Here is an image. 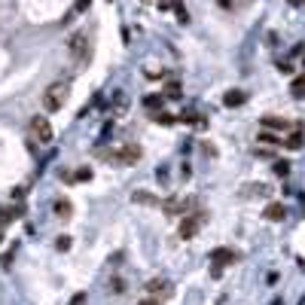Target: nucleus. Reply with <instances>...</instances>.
I'll return each instance as SVG.
<instances>
[{
	"instance_id": "obj_18",
	"label": "nucleus",
	"mask_w": 305,
	"mask_h": 305,
	"mask_svg": "<svg viewBox=\"0 0 305 305\" xmlns=\"http://www.w3.org/2000/svg\"><path fill=\"white\" fill-rule=\"evenodd\" d=\"M153 122H159V125H174L177 119H174L171 113H165V110H159V113H153Z\"/></svg>"
},
{
	"instance_id": "obj_1",
	"label": "nucleus",
	"mask_w": 305,
	"mask_h": 305,
	"mask_svg": "<svg viewBox=\"0 0 305 305\" xmlns=\"http://www.w3.org/2000/svg\"><path fill=\"white\" fill-rule=\"evenodd\" d=\"M67 98H70V82L58 79V82L46 86V92H43V110L46 113H58L67 104Z\"/></svg>"
},
{
	"instance_id": "obj_11",
	"label": "nucleus",
	"mask_w": 305,
	"mask_h": 305,
	"mask_svg": "<svg viewBox=\"0 0 305 305\" xmlns=\"http://www.w3.org/2000/svg\"><path fill=\"white\" fill-rule=\"evenodd\" d=\"M18 214H21V208H6V205H0V229H6Z\"/></svg>"
},
{
	"instance_id": "obj_20",
	"label": "nucleus",
	"mask_w": 305,
	"mask_h": 305,
	"mask_svg": "<svg viewBox=\"0 0 305 305\" xmlns=\"http://www.w3.org/2000/svg\"><path fill=\"white\" fill-rule=\"evenodd\" d=\"M260 144H263V147H275V144H278V137H275L272 131H260Z\"/></svg>"
},
{
	"instance_id": "obj_6",
	"label": "nucleus",
	"mask_w": 305,
	"mask_h": 305,
	"mask_svg": "<svg viewBox=\"0 0 305 305\" xmlns=\"http://www.w3.org/2000/svg\"><path fill=\"white\" fill-rule=\"evenodd\" d=\"M141 156H144V150H141L137 144H125L122 150L113 153V162H116V165H137Z\"/></svg>"
},
{
	"instance_id": "obj_5",
	"label": "nucleus",
	"mask_w": 305,
	"mask_h": 305,
	"mask_svg": "<svg viewBox=\"0 0 305 305\" xmlns=\"http://www.w3.org/2000/svg\"><path fill=\"white\" fill-rule=\"evenodd\" d=\"M238 260V254L232 251V247H217L214 254H211V266H214V278H223V269L229 266V263H235Z\"/></svg>"
},
{
	"instance_id": "obj_2",
	"label": "nucleus",
	"mask_w": 305,
	"mask_h": 305,
	"mask_svg": "<svg viewBox=\"0 0 305 305\" xmlns=\"http://www.w3.org/2000/svg\"><path fill=\"white\" fill-rule=\"evenodd\" d=\"M27 128H31V137L34 141H40V144H52V137H55V131H52V122L46 119V116H31V122H27Z\"/></svg>"
},
{
	"instance_id": "obj_7",
	"label": "nucleus",
	"mask_w": 305,
	"mask_h": 305,
	"mask_svg": "<svg viewBox=\"0 0 305 305\" xmlns=\"http://www.w3.org/2000/svg\"><path fill=\"white\" fill-rule=\"evenodd\" d=\"M290 125H293L290 119H284V116H272V113L260 119V128H266V131H272V134H275V131H287Z\"/></svg>"
},
{
	"instance_id": "obj_23",
	"label": "nucleus",
	"mask_w": 305,
	"mask_h": 305,
	"mask_svg": "<svg viewBox=\"0 0 305 305\" xmlns=\"http://www.w3.org/2000/svg\"><path fill=\"white\" fill-rule=\"evenodd\" d=\"M70 244H73V241H70V238H67V235H61V238H58V241H55V247H58V251H67V247H70Z\"/></svg>"
},
{
	"instance_id": "obj_9",
	"label": "nucleus",
	"mask_w": 305,
	"mask_h": 305,
	"mask_svg": "<svg viewBox=\"0 0 305 305\" xmlns=\"http://www.w3.org/2000/svg\"><path fill=\"white\" fill-rule=\"evenodd\" d=\"M284 147H287V150H299V147H302V122H293V125H290V134L284 137Z\"/></svg>"
},
{
	"instance_id": "obj_4",
	"label": "nucleus",
	"mask_w": 305,
	"mask_h": 305,
	"mask_svg": "<svg viewBox=\"0 0 305 305\" xmlns=\"http://www.w3.org/2000/svg\"><path fill=\"white\" fill-rule=\"evenodd\" d=\"M67 55H70L76 64H82V61L89 58V37H86L82 31H76V34L67 40Z\"/></svg>"
},
{
	"instance_id": "obj_25",
	"label": "nucleus",
	"mask_w": 305,
	"mask_h": 305,
	"mask_svg": "<svg viewBox=\"0 0 305 305\" xmlns=\"http://www.w3.org/2000/svg\"><path fill=\"white\" fill-rule=\"evenodd\" d=\"M137 305H162V299H156V296H147V299H141Z\"/></svg>"
},
{
	"instance_id": "obj_29",
	"label": "nucleus",
	"mask_w": 305,
	"mask_h": 305,
	"mask_svg": "<svg viewBox=\"0 0 305 305\" xmlns=\"http://www.w3.org/2000/svg\"><path fill=\"white\" fill-rule=\"evenodd\" d=\"M220 6H229V0H220Z\"/></svg>"
},
{
	"instance_id": "obj_13",
	"label": "nucleus",
	"mask_w": 305,
	"mask_h": 305,
	"mask_svg": "<svg viewBox=\"0 0 305 305\" xmlns=\"http://www.w3.org/2000/svg\"><path fill=\"white\" fill-rule=\"evenodd\" d=\"M147 290L156 296V293H168V290H171V284H168L165 278H150V281H147Z\"/></svg>"
},
{
	"instance_id": "obj_3",
	"label": "nucleus",
	"mask_w": 305,
	"mask_h": 305,
	"mask_svg": "<svg viewBox=\"0 0 305 305\" xmlns=\"http://www.w3.org/2000/svg\"><path fill=\"white\" fill-rule=\"evenodd\" d=\"M205 220H208V214L205 211H196V214H183V220H180V238H196L199 232H202V226H205Z\"/></svg>"
},
{
	"instance_id": "obj_17",
	"label": "nucleus",
	"mask_w": 305,
	"mask_h": 305,
	"mask_svg": "<svg viewBox=\"0 0 305 305\" xmlns=\"http://www.w3.org/2000/svg\"><path fill=\"white\" fill-rule=\"evenodd\" d=\"M290 92H293V98H296V101H302V92H305V76H296V79H293Z\"/></svg>"
},
{
	"instance_id": "obj_16",
	"label": "nucleus",
	"mask_w": 305,
	"mask_h": 305,
	"mask_svg": "<svg viewBox=\"0 0 305 305\" xmlns=\"http://www.w3.org/2000/svg\"><path fill=\"white\" fill-rule=\"evenodd\" d=\"M272 171H275V177H287V174H290V162H287V159H278V162H272Z\"/></svg>"
},
{
	"instance_id": "obj_19",
	"label": "nucleus",
	"mask_w": 305,
	"mask_h": 305,
	"mask_svg": "<svg viewBox=\"0 0 305 305\" xmlns=\"http://www.w3.org/2000/svg\"><path fill=\"white\" fill-rule=\"evenodd\" d=\"M162 98H180V82L174 79V82H168V89H165V95Z\"/></svg>"
},
{
	"instance_id": "obj_8",
	"label": "nucleus",
	"mask_w": 305,
	"mask_h": 305,
	"mask_svg": "<svg viewBox=\"0 0 305 305\" xmlns=\"http://www.w3.org/2000/svg\"><path fill=\"white\" fill-rule=\"evenodd\" d=\"M263 217H266V220H272V223H281V220L287 217V208H284V202H269V205L263 208Z\"/></svg>"
},
{
	"instance_id": "obj_12",
	"label": "nucleus",
	"mask_w": 305,
	"mask_h": 305,
	"mask_svg": "<svg viewBox=\"0 0 305 305\" xmlns=\"http://www.w3.org/2000/svg\"><path fill=\"white\" fill-rule=\"evenodd\" d=\"M144 107H147L150 113H159V110H165V98H162V95H147V98H144Z\"/></svg>"
},
{
	"instance_id": "obj_10",
	"label": "nucleus",
	"mask_w": 305,
	"mask_h": 305,
	"mask_svg": "<svg viewBox=\"0 0 305 305\" xmlns=\"http://www.w3.org/2000/svg\"><path fill=\"white\" fill-rule=\"evenodd\" d=\"M244 101H247V92H244V89H229V92L223 95V104H226V107H244Z\"/></svg>"
},
{
	"instance_id": "obj_14",
	"label": "nucleus",
	"mask_w": 305,
	"mask_h": 305,
	"mask_svg": "<svg viewBox=\"0 0 305 305\" xmlns=\"http://www.w3.org/2000/svg\"><path fill=\"white\" fill-rule=\"evenodd\" d=\"M241 196H244V199H247V196H269V186H266V183H254V186H244Z\"/></svg>"
},
{
	"instance_id": "obj_26",
	"label": "nucleus",
	"mask_w": 305,
	"mask_h": 305,
	"mask_svg": "<svg viewBox=\"0 0 305 305\" xmlns=\"http://www.w3.org/2000/svg\"><path fill=\"white\" fill-rule=\"evenodd\" d=\"M82 302H86V293H76V296L70 299V305H82Z\"/></svg>"
},
{
	"instance_id": "obj_22",
	"label": "nucleus",
	"mask_w": 305,
	"mask_h": 305,
	"mask_svg": "<svg viewBox=\"0 0 305 305\" xmlns=\"http://www.w3.org/2000/svg\"><path fill=\"white\" fill-rule=\"evenodd\" d=\"M257 159H275V150L272 147H257Z\"/></svg>"
},
{
	"instance_id": "obj_15",
	"label": "nucleus",
	"mask_w": 305,
	"mask_h": 305,
	"mask_svg": "<svg viewBox=\"0 0 305 305\" xmlns=\"http://www.w3.org/2000/svg\"><path fill=\"white\" fill-rule=\"evenodd\" d=\"M55 214H58V217H64V220H67V217H70V214H73V205H70V202H67V199H58V202H55Z\"/></svg>"
},
{
	"instance_id": "obj_30",
	"label": "nucleus",
	"mask_w": 305,
	"mask_h": 305,
	"mask_svg": "<svg viewBox=\"0 0 305 305\" xmlns=\"http://www.w3.org/2000/svg\"><path fill=\"white\" fill-rule=\"evenodd\" d=\"M0 238H3V229H0Z\"/></svg>"
},
{
	"instance_id": "obj_28",
	"label": "nucleus",
	"mask_w": 305,
	"mask_h": 305,
	"mask_svg": "<svg viewBox=\"0 0 305 305\" xmlns=\"http://www.w3.org/2000/svg\"><path fill=\"white\" fill-rule=\"evenodd\" d=\"M287 3H290V6H302V0H287Z\"/></svg>"
},
{
	"instance_id": "obj_24",
	"label": "nucleus",
	"mask_w": 305,
	"mask_h": 305,
	"mask_svg": "<svg viewBox=\"0 0 305 305\" xmlns=\"http://www.w3.org/2000/svg\"><path fill=\"white\" fill-rule=\"evenodd\" d=\"M110 287H113L116 293H122V290H125V281H122V278H113V281H110Z\"/></svg>"
},
{
	"instance_id": "obj_27",
	"label": "nucleus",
	"mask_w": 305,
	"mask_h": 305,
	"mask_svg": "<svg viewBox=\"0 0 305 305\" xmlns=\"http://www.w3.org/2000/svg\"><path fill=\"white\" fill-rule=\"evenodd\" d=\"M89 3H92V0H76V12H82V9H86Z\"/></svg>"
},
{
	"instance_id": "obj_21",
	"label": "nucleus",
	"mask_w": 305,
	"mask_h": 305,
	"mask_svg": "<svg viewBox=\"0 0 305 305\" xmlns=\"http://www.w3.org/2000/svg\"><path fill=\"white\" fill-rule=\"evenodd\" d=\"M134 202H141V205H156L159 199H153L150 192H134Z\"/></svg>"
}]
</instances>
